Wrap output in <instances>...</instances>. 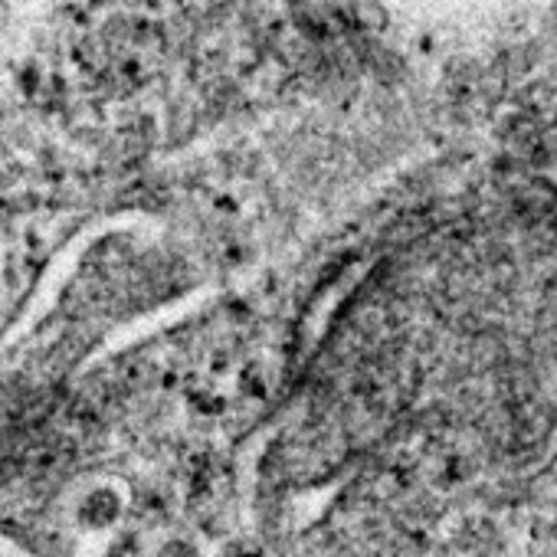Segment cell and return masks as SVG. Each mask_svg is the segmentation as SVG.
<instances>
[{
    "mask_svg": "<svg viewBox=\"0 0 557 557\" xmlns=\"http://www.w3.org/2000/svg\"><path fill=\"white\" fill-rule=\"evenodd\" d=\"M161 557H200L194 544H187V541H171V544H164V554Z\"/></svg>",
    "mask_w": 557,
    "mask_h": 557,
    "instance_id": "3957f363",
    "label": "cell"
},
{
    "mask_svg": "<svg viewBox=\"0 0 557 557\" xmlns=\"http://www.w3.org/2000/svg\"><path fill=\"white\" fill-rule=\"evenodd\" d=\"M118 515H122V502H118L109 489L96 492L86 505H82V521L92 528H109V525H115Z\"/></svg>",
    "mask_w": 557,
    "mask_h": 557,
    "instance_id": "6da1fadb",
    "label": "cell"
},
{
    "mask_svg": "<svg viewBox=\"0 0 557 557\" xmlns=\"http://www.w3.org/2000/svg\"><path fill=\"white\" fill-rule=\"evenodd\" d=\"M109 557H141V544L135 535H122L112 544V554Z\"/></svg>",
    "mask_w": 557,
    "mask_h": 557,
    "instance_id": "7a4b0ae2",
    "label": "cell"
}]
</instances>
